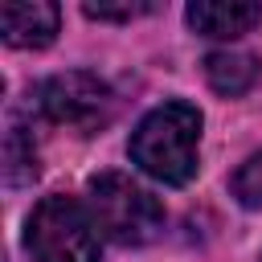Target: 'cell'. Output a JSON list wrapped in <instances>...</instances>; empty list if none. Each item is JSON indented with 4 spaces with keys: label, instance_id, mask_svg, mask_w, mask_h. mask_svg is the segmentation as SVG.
Wrapping results in <instances>:
<instances>
[{
    "label": "cell",
    "instance_id": "cell-6",
    "mask_svg": "<svg viewBox=\"0 0 262 262\" xmlns=\"http://www.w3.org/2000/svg\"><path fill=\"white\" fill-rule=\"evenodd\" d=\"M262 20V4L250 0H192L188 25L205 37H242Z\"/></svg>",
    "mask_w": 262,
    "mask_h": 262
},
{
    "label": "cell",
    "instance_id": "cell-3",
    "mask_svg": "<svg viewBox=\"0 0 262 262\" xmlns=\"http://www.w3.org/2000/svg\"><path fill=\"white\" fill-rule=\"evenodd\" d=\"M25 246L33 262H98V225L74 196H45L29 217Z\"/></svg>",
    "mask_w": 262,
    "mask_h": 262
},
{
    "label": "cell",
    "instance_id": "cell-10",
    "mask_svg": "<svg viewBox=\"0 0 262 262\" xmlns=\"http://www.w3.org/2000/svg\"><path fill=\"white\" fill-rule=\"evenodd\" d=\"M86 8V16H94V20H135V16H143V12H156V4H82Z\"/></svg>",
    "mask_w": 262,
    "mask_h": 262
},
{
    "label": "cell",
    "instance_id": "cell-9",
    "mask_svg": "<svg viewBox=\"0 0 262 262\" xmlns=\"http://www.w3.org/2000/svg\"><path fill=\"white\" fill-rule=\"evenodd\" d=\"M229 188H233V196H237L242 205L262 209V151H254V156H250V160L233 172Z\"/></svg>",
    "mask_w": 262,
    "mask_h": 262
},
{
    "label": "cell",
    "instance_id": "cell-5",
    "mask_svg": "<svg viewBox=\"0 0 262 262\" xmlns=\"http://www.w3.org/2000/svg\"><path fill=\"white\" fill-rule=\"evenodd\" d=\"M61 8L49 0H8L0 4V33L16 49H41L53 41Z\"/></svg>",
    "mask_w": 262,
    "mask_h": 262
},
{
    "label": "cell",
    "instance_id": "cell-4",
    "mask_svg": "<svg viewBox=\"0 0 262 262\" xmlns=\"http://www.w3.org/2000/svg\"><path fill=\"white\" fill-rule=\"evenodd\" d=\"M41 106H45V115L53 123H61V127H70L78 135H90V131L111 123L115 94H111V86L98 74L66 70V74H53L41 86Z\"/></svg>",
    "mask_w": 262,
    "mask_h": 262
},
{
    "label": "cell",
    "instance_id": "cell-2",
    "mask_svg": "<svg viewBox=\"0 0 262 262\" xmlns=\"http://www.w3.org/2000/svg\"><path fill=\"white\" fill-rule=\"evenodd\" d=\"M86 205L94 225L119 246H143L164 229L160 201L123 172H98L86 184Z\"/></svg>",
    "mask_w": 262,
    "mask_h": 262
},
{
    "label": "cell",
    "instance_id": "cell-1",
    "mask_svg": "<svg viewBox=\"0 0 262 262\" xmlns=\"http://www.w3.org/2000/svg\"><path fill=\"white\" fill-rule=\"evenodd\" d=\"M201 115L188 102L156 106L131 135V160L160 184H188L196 172Z\"/></svg>",
    "mask_w": 262,
    "mask_h": 262
},
{
    "label": "cell",
    "instance_id": "cell-8",
    "mask_svg": "<svg viewBox=\"0 0 262 262\" xmlns=\"http://www.w3.org/2000/svg\"><path fill=\"white\" fill-rule=\"evenodd\" d=\"M4 160H8V184H25L37 176V151L25 147V127L12 123L8 127V147H4Z\"/></svg>",
    "mask_w": 262,
    "mask_h": 262
},
{
    "label": "cell",
    "instance_id": "cell-7",
    "mask_svg": "<svg viewBox=\"0 0 262 262\" xmlns=\"http://www.w3.org/2000/svg\"><path fill=\"white\" fill-rule=\"evenodd\" d=\"M205 78H209V86L217 90V94H246L250 86H254V78H258V66H254V57L250 53H209L205 57Z\"/></svg>",
    "mask_w": 262,
    "mask_h": 262
}]
</instances>
